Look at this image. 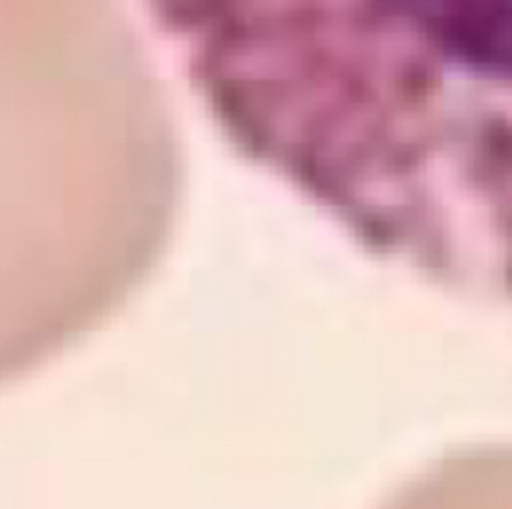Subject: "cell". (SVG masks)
Wrapping results in <instances>:
<instances>
[{
	"label": "cell",
	"mask_w": 512,
	"mask_h": 509,
	"mask_svg": "<svg viewBox=\"0 0 512 509\" xmlns=\"http://www.w3.org/2000/svg\"><path fill=\"white\" fill-rule=\"evenodd\" d=\"M312 31L382 91L412 103L512 96V0H294Z\"/></svg>",
	"instance_id": "1"
}]
</instances>
